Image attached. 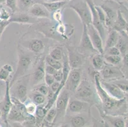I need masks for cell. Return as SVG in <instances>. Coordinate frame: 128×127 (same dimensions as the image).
<instances>
[{
    "mask_svg": "<svg viewBox=\"0 0 128 127\" xmlns=\"http://www.w3.org/2000/svg\"><path fill=\"white\" fill-rule=\"evenodd\" d=\"M70 1V0H52L50 1Z\"/></svg>",
    "mask_w": 128,
    "mask_h": 127,
    "instance_id": "53",
    "label": "cell"
},
{
    "mask_svg": "<svg viewBox=\"0 0 128 127\" xmlns=\"http://www.w3.org/2000/svg\"><path fill=\"white\" fill-rule=\"evenodd\" d=\"M93 79L96 93L101 104V106L96 107L100 115L104 114L114 116L125 115L128 111L125 98L118 100L108 95L101 85V76L99 72L96 71L94 73Z\"/></svg>",
    "mask_w": 128,
    "mask_h": 127,
    "instance_id": "1",
    "label": "cell"
},
{
    "mask_svg": "<svg viewBox=\"0 0 128 127\" xmlns=\"http://www.w3.org/2000/svg\"><path fill=\"white\" fill-rule=\"evenodd\" d=\"M127 24H128V22L123 16L122 13L120 10H117V17L116 21L114 22L112 27L110 29H113L119 32H123V31H126Z\"/></svg>",
    "mask_w": 128,
    "mask_h": 127,
    "instance_id": "24",
    "label": "cell"
},
{
    "mask_svg": "<svg viewBox=\"0 0 128 127\" xmlns=\"http://www.w3.org/2000/svg\"><path fill=\"white\" fill-rule=\"evenodd\" d=\"M64 54V52L63 51V48L61 46H56L51 50L48 55L51 57L56 60L62 61Z\"/></svg>",
    "mask_w": 128,
    "mask_h": 127,
    "instance_id": "31",
    "label": "cell"
},
{
    "mask_svg": "<svg viewBox=\"0 0 128 127\" xmlns=\"http://www.w3.org/2000/svg\"><path fill=\"white\" fill-rule=\"evenodd\" d=\"M38 18L32 17L29 13L20 12L12 14L8 22L10 23H17L18 24H26V25H34L36 23Z\"/></svg>",
    "mask_w": 128,
    "mask_h": 127,
    "instance_id": "16",
    "label": "cell"
},
{
    "mask_svg": "<svg viewBox=\"0 0 128 127\" xmlns=\"http://www.w3.org/2000/svg\"><path fill=\"white\" fill-rule=\"evenodd\" d=\"M88 34L89 36L94 48L100 54L104 53V43L101 35L92 24L86 25Z\"/></svg>",
    "mask_w": 128,
    "mask_h": 127,
    "instance_id": "14",
    "label": "cell"
},
{
    "mask_svg": "<svg viewBox=\"0 0 128 127\" xmlns=\"http://www.w3.org/2000/svg\"><path fill=\"white\" fill-rule=\"evenodd\" d=\"M85 1L87 2V3L89 5V8L90 10V12H91L92 25L96 28V29L98 31V32L102 36L103 43H104V41H105L107 34H108L106 33V27L100 21L98 17V14L97 11H96V4H94L93 0H85Z\"/></svg>",
    "mask_w": 128,
    "mask_h": 127,
    "instance_id": "8",
    "label": "cell"
},
{
    "mask_svg": "<svg viewBox=\"0 0 128 127\" xmlns=\"http://www.w3.org/2000/svg\"><path fill=\"white\" fill-rule=\"evenodd\" d=\"M30 76L28 74L16 80L10 86L11 96L15 97L21 102H24L28 99V88L30 85Z\"/></svg>",
    "mask_w": 128,
    "mask_h": 127,
    "instance_id": "4",
    "label": "cell"
},
{
    "mask_svg": "<svg viewBox=\"0 0 128 127\" xmlns=\"http://www.w3.org/2000/svg\"><path fill=\"white\" fill-rule=\"evenodd\" d=\"M10 24V22L8 21H1L0 20V40L2 38V34L5 31L8 25Z\"/></svg>",
    "mask_w": 128,
    "mask_h": 127,
    "instance_id": "47",
    "label": "cell"
},
{
    "mask_svg": "<svg viewBox=\"0 0 128 127\" xmlns=\"http://www.w3.org/2000/svg\"><path fill=\"white\" fill-rule=\"evenodd\" d=\"M126 78H127V80H128V71H127V76H126Z\"/></svg>",
    "mask_w": 128,
    "mask_h": 127,
    "instance_id": "56",
    "label": "cell"
},
{
    "mask_svg": "<svg viewBox=\"0 0 128 127\" xmlns=\"http://www.w3.org/2000/svg\"><path fill=\"white\" fill-rule=\"evenodd\" d=\"M108 33L107 34L106 38L104 43V51L106 49L117 45L120 37V32L113 29H108Z\"/></svg>",
    "mask_w": 128,
    "mask_h": 127,
    "instance_id": "23",
    "label": "cell"
},
{
    "mask_svg": "<svg viewBox=\"0 0 128 127\" xmlns=\"http://www.w3.org/2000/svg\"><path fill=\"white\" fill-rule=\"evenodd\" d=\"M45 58L40 59L38 65L34 69V72L30 76V85L35 87L44 80L45 75Z\"/></svg>",
    "mask_w": 128,
    "mask_h": 127,
    "instance_id": "15",
    "label": "cell"
},
{
    "mask_svg": "<svg viewBox=\"0 0 128 127\" xmlns=\"http://www.w3.org/2000/svg\"><path fill=\"white\" fill-rule=\"evenodd\" d=\"M70 8L76 13L83 25L92 24V15L90 10L85 0H76L70 4Z\"/></svg>",
    "mask_w": 128,
    "mask_h": 127,
    "instance_id": "6",
    "label": "cell"
},
{
    "mask_svg": "<svg viewBox=\"0 0 128 127\" xmlns=\"http://www.w3.org/2000/svg\"><path fill=\"white\" fill-rule=\"evenodd\" d=\"M120 55L121 53L120 52L119 49L117 46H115L105 50L104 51L103 55Z\"/></svg>",
    "mask_w": 128,
    "mask_h": 127,
    "instance_id": "39",
    "label": "cell"
},
{
    "mask_svg": "<svg viewBox=\"0 0 128 127\" xmlns=\"http://www.w3.org/2000/svg\"><path fill=\"white\" fill-rule=\"evenodd\" d=\"M6 0H0V5L3 4H5Z\"/></svg>",
    "mask_w": 128,
    "mask_h": 127,
    "instance_id": "54",
    "label": "cell"
},
{
    "mask_svg": "<svg viewBox=\"0 0 128 127\" xmlns=\"http://www.w3.org/2000/svg\"><path fill=\"white\" fill-rule=\"evenodd\" d=\"M96 11H97L98 12V17H99V18H100V21H101V22H102L105 25L106 15L104 10H103V8L101 7V6L96 5Z\"/></svg>",
    "mask_w": 128,
    "mask_h": 127,
    "instance_id": "43",
    "label": "cell"
},
{
    "mask_svg": "<svg viewBox=\"0 0 128 127\" xmlns=\"http://www.w3.org/2000/svg\"><path fill=\"white\" fill-rule=\"evenodd\" d=\"M28 50L39 57L45 51V44L44 41L39 38H34L28 41Z\"/></svg>",
    "mask_w": 128,
    "mask_h": 127,
    "instance_id": "20",
    "label": "cell"
},
{
    "mask_svg": "<svg viewBox=\"0 0 128 127\" xmlns=\"http://www.w3.org/2000/svg\"><path fill=\"white\" fill-rule=\"evenodd\" d=\"M102 119L104 122L106 127H125V120L121 116H114L102 114Z\"/></svg>",
    "mask_w": 128,
    "mask_h": 127,
    "instance_id": "19",
    "label": "cell"
},
{
    "mask_svg": "<svg viewBox=\"0 0 128 127\" xmlns=\"http://www.w3.org/2000/svg\"><path fill=\"white\" fill-rule=\"evenodd\" d=\"M114 1H116L117 2V3H120L121 2V1H122V0H114Z\"/></svg>",
    "mask_w": 128,
    "mask_h": 127,
    "instance_id": "55",
    "label": "cell"
},
{
    "mask_svg": "<svg viewBox=\"0 0 128 127\" xmlns=\"http://www.w3.org/2000/svg\"><path fill=\"white\" fill-rule=\"evenodd\" d=\"M30 115H26L20 111L13 105L7 116L8 122L12 123H20L22 124L26 120Z\"/></svg>",
    "mask_w": 128,
    "mask_h": 127,
    "instance_id": "21",
    "label": "cell"
},
{
    "mask_svg": "<svg viewBox=\"0 0 128 127\" xmlns=\"http://www.w3.org/2000/svg\"><path fill=\"white\" fill-rule=\"evenodd\" d=\"M82 115V114L73 115L70 117V123L71 127H84L87 125L89 120L86 119V118Z\"/></svg>",
    "mask_w": 128,
    "mask_h": 127,
    "instance_id": "25",
    "label": "cell"
},
{
    "mask_svg": "<svg viewBox=\"0 0 128 127\" xmlns=\"http://www.w3.org/2000/svg\"><path fill=\"white\" fill-rule=\"evenodd\" d=\"M45 60L46 64L52 66V67H53L54 68H55L57 70L60 69L62 67V62L53 59L52 57H51L49 55L45 57Z\"/></svg>",
    "mask_w": 128,
    "mask_h": 127,
    "instance_id": "33",
    "label": "cell"
},
{
    "mask_svg": "<svg viewBox=\"0 0 128 127\" xmlns=\"http://www.w3.org/2000/svg\"><path fill=\"white\" fill-rule=\"evenodd\" d=\"M74 97L88 102L91 106H101L94 84L93 85L90 81L86 79L82 80L77 89L74 92Z\"/></svg>",
    "mask_w": 128,
    "mask_h": 127,
    "instance_id": "3",
    "label": "cell"
},
{
    "mask_svg": "<svg viewBox=\"0 0 128 127\" xmlns=\"http://www.w3.org/2000/svg\"><path fill=\"white\" fill-rule=\"evenodd\" d=\"M24 103L25 104L26 111L27 113L30 115H34L38 106L30 99V101H28V99H27Z\"/></svg>",
    "mask_w": 128,
    "mask_h": 127,
    "instance_id": "34",
    "label": "cell"
},
{
    "mask_svg": "<svg viewBox=\"0 0 128 127\" xmlns=\"http://www.w3.org/2000/svg\"><path fill=\"white\" fill-rule=\"evenodd\" d=\"M29 13L38 19L50 18V12L42 3H34L29 9Z\"/></svg>",
    "mask_w": 128,
    "mask_h": 127,
    "instance_id": "18",
    "label": "cell"
},
{
    "mask_svg": "<svg viewBox=\"0 0 128 127\" xmlns=\"http://www.w3.org/2000/svg\"><path fill=\"white\" fill-rule=\"evenodd\" d=\"M99 73L102 79L105 81H116L122 80L125 78L124 73L119 67L106 62L103 68Z\"/></svg>",
    "mask_w": 128,
    "mask_h": 127,
    "instance_id": "7",
    "label": "cell"
},
{
    "mask_svg": "<svg viewBox=\"0 0 128 127\" xmlns=\"http://www.w3.org/2000/svg\"><path fill=\"white\" fill-rule=\"evenodd\" d=\"M116 84L124 93L128 94V84L124 83H117Z\"/></svg>",
    "mask_w": 128,
    "mask_h": 127,
    "instance_id": "50",
    "label": "cell"
},
{
    "mask_svg": "<svg viewBox=\"0 0 128 127\" xmlns=\"http://www.w3.org/2000/svg\"><path fill=\"white\" fill-rule=\"evenodd\" d=\"M44 81H45V83L46 85L50 87L56 80L54 79V77L53 76V75L45 73V77H44Z\"/></svg>",
    "mask_w": 128,
    "mask_h": 127,
    "instance_id": "45",
    "label": "cell"
},
{
    "mask_svg": "<svg viewBox=\"0 0 128 127\" xmlns=\"http://www.w3.org/2000/svg\"><path fill=\"white\" fill-rule=\"evenodd\" d=\"M12 14L4 8H0V20L8 21L10 18Z\"/></svg>",
    "mask_w": 128,
    "mask_h": 127,
    "instance_id": "40",
    "label": "cell"
},
{
    "mask_svg": "<svg viewBox=\"0 0 128 127\" xmlns=\"http://www.w3.org/2000/svg\"><path fill=\"white\" fill-rule=\"evenodd\" d=\"M33 89L46 96V95L48 94V91H49V87L46 85V84H39L38 85L34 87Z\"/></svg>",
    "mask_w": 128,
    "mask_h": 127,
    "instance_id": "36",
    "label": "cell"
},
{
    "mask_svg": "<svg viewBox=\"0 0 128 127\" xmlns=\"http://www.w3.org/2000/svg\"><path fill=\"white\" fill-rule=\"evenodd\" d=\"M17 4H20V6L23 9H30L31 6L34 4L33 0H17Z\"/></svg>",
    "mask_w": 128,
    "mask_h": 127,
    "instance_id": "41",
    "label": "cell"
},
{
    "mask_svg": "<svg viewBox=\"0 0 128 127\" xmlns=\"http://www.w3.org/2000/svg\"><path fill=\"white\" fill-rule=\"evenodd\" d=\"M123 62V66L124 67L128 69V53L123 55V58L122 59Z\"/></svg>",
    "mask_w": 128,
    "mask_h": 127,
    "instance_id": "51",
    "label": "cell"
},
{
    "mask_svg": "<svg viewBox=\"0 0 128 127\" xmlns=\"http://www.w3.org/2000/svg\"><path fill=\"white\" fill-rule=\"evenodd\" d=\"M71 97V92L63 88L60 91L58 95L55 103V107L56 109V116L53 125L60 123L64 120L65 116H66L67 109Z\"/></svg>",
    "mask_w": 128,
    "mask_h": 127,
    "instance_id": "5",
    "label": "cell"
},
{
    "mask_svg": "<svg viewBox=\"0 0 128 127\" xmlns=\"http://www.w3.org/2000/svg\"><path fill=\"white\" fill-rule=\"evenodd\" d=\"M78 50L86 56L87 55V54L94 55L99 53L93 46L91 40L87 32L86 25H83V31H82V34L78 48Z\"/></svg>",
    "mask_w": 128,
    "mask_h": 127,
    "instance_id": "12",
    "label": "cell"
},
{
    "mask_svg": "<svg viewBox=\"0 0 128 127\" xmlns=\"http://www.w3.org/2000/svg\"><path fill=\"white\" fill-rule=\"evenodd\" d=\"M125 120V125L126 127H128V116L126 118V120Z\"/></svg>",
    "mask_w": 128,
    "mask_h": 127,
    "instance_id": "52",
    "label": "cell"
},
{
    "mask_svg": "<svg viewBox=\"0 0 128 127\" xmlns=\"http://www.w3.org/2000/svg\"><path fill=\"white\" fill-rule=\"evenodd\" d=\"M104 61L107 64L114 65V66H117L119 64L122 62V57L120 55H104Z\"/></svg>",
    "mask_w": 128,
    "mask_h": 127,
    "instance_id": "32",
    "label": "cell"
},
{
    "mask_svg": "<svg viewBox=\"0 0 128 127\" xmlns=\"http://www.w3.org/2000/svg\"><path fill=\"white\" fill-rule=\"evenodd\" d=\"M52 17L56 22H62V12L61 9L56 10L52 12Z\"/></svg>",
    "mask_w": 128,
    "mask_h": 127,
    "instance_id": "42",
    "label": "cell"
},
{
    "mask_svg": "<svg viewBox=\"0 0 128 127\" xmlns=\"http://www.w3.org/2000/svg\"><path fill=\"white\" fill-rule=\"evenodd\" d=\"M101 85L108 95L116 99L120 100L125 98V93L116 83L104 81L101 78Z\"/></svg>",
    "mask_w": 128,
    "mask_h": 127,
    "instance_id": "17",
    "label": "cell"
},
{
    "mask_svg": "<svg viewBox=\"0 0 128 127\" xmlns=\"http://www.w3.org/2000/svg\"><path fill=\"white\" fill-rule=\"evenodd\" d=\"M18 61H17L16 71L10 81V86L16 80L28 74V72L32 68L33 65L36 62L38 56L26 49L21 45H17V48Z\"/></svg>",
    "mask_w": 128,
    "mask_h": 127,
    "instance_id": "2",
    "label": "cell"
},
{
    "mask_svg": "<svg viewBox=\"0 0 128 127\" xmlns=\"http://www.w3.org/2000/svg\"><path fill=\"white\" fill-rule=\"evenodd\" d=\"M66 3L67 1H46L42 4L50 13L59 9H62V8L66 5Z\"/></svg>",
    "mask_w": 128,
    "mask_h": 127,
    "instance_id": "30",
    "label": "cell"
},
{
    "mask_svg": "<svg viewBox=\"0 0 128 127\" xmlns=\"http://www.w3.org/2000/svg\"><path fill=\"white\" fill-rule=\"evenodd\" d=\"M122 35H121L120 33V37L117 42L116 46L119 49L121 55H124L125 54L128 53V35L127 33L126 34L124 31H123Z\"/></svg>",
    "mask_w": 128,
    "mask_h": 127,
    "instance_id": "27",
    "label": "cell"
},
{
    "mask_svg": "<svg viewBox=\"0 0 128 127\" xmlns=\"http://www.w3.org/2000/svg\"><path fill=\"white\" fill-rule=\"evenodd\" d=\"M103 10H104L106 15V22L105 25L106 28L108 29L112 27L114 22L116 21V18L117 17V11L114 10V8L108 6L103 4L101 5Z\"/></svg>",
    "mask_w": 128,
    "mask_h": 127,
    "instance_id": "22",
    "label": "cell"
},
{
    "mask_svg": "<svg viewBox=\"0 0 128 127\" xmlns=\"http://www.w3.org/2000/svg\"><path fill=\"white\" fill-rule=\"evenodd\" d=\"M127 1H128V0H127Z\"/></svg>",
    "mask_w": 128,
    "mask_h": 127,
    "instance_id": "59",
    "label": "cell"
},
{
    "mask_svg": "<svg viewBox=\"0 0 128 127\" xmlns=\"http://www.w3.org/2000/svg\"><path fill=\"white\" fill-rule=\"evenodd\" d=\"M53 76L54 77L56 81L60 82L62 81V78H63V73H62V69H58L56 71L54 74H53Z\"/></svg>",
    "mask_w": 128,
    "mask_h": 127,
    "instance_id": "46",
    "label": "cell"
},
{
    "mask_svg": "<svg viewBox=\"0 0 128 127\" xmlns=\"http://www.w3.org/2000/svg\"><path fill=\"white\" fill-rule=\"evenodd\" d=\"M46 1H52V0H46Z\"/></svg>",
    "mask_w": 128,
    "mask_h": 127,
    "instance_id": "57",
    "label": "cell"
},
{
    "mask_svg": "<svg viewBox=\"0 0 128 127\" xmlns=\"http://www.w3.org/2000/svg\"><path fill=\"white\" fill-rule=\"evenodd\" d=\"M59 87H60V82L55 81L49 87L51 89V90H52L54 93H56L58 91Z\"/></svg>",
    "mask_w": 128,
    "mask_h": 127,
    "instance_id": "48",
    "label": "cell"
},
{
    "mask_svg": "<svg viewBox=\"0 0 128 127\" xmlns=\"http://www.w3.org/2000/svg\"><path fill=\"white\" fill-rule=\"evenodd\" d=\"M126 97H127V98H128V94H127V95H126Z\"/></svg>",
    "mask_w": 128,
    "mask_h": 127,
    "instance_id": "58",
    "label": "cell"
},
{
    "mask_svg": "<svg viewBox=\"0 0 128 127\" xmlns=\"http://www.w3.org/2000/svg\"><path fill=\"white\" fill-rule=\"evenodd\" d=\"M92 106L89 103L82 100L73 99L70 100L67 109V113H72L73 115L76 114H91L90 108Z\"/></svg>",
    "mask_w": 128,
    "mask_h": 127,
    "instance_id": "9",
    "label": "cell"
},
{
    "mask_svg": "<svg viewBox=\"0 0 128 127\" xmlns=\"http://www.w3.org/2000/svg\"><path fill=\"white\" fill-rule=\"evenodd\" d=\"M5 4L10 9L12 13H16L17 11L18 8L17 0H6Z\"/></svg>",
    "mask_w": 128,
    "mask_h": 127,
    "instance_id": "35",
    "label": "cell"
},
{
    "mask_svg": "<svg viewBox=\"0 0 128 127\" xmlns=\"http://www.w3.org/2000/svg\"><path fill=\"white\" fill-rule=\"evenodd\" d=\"M11 74V73L6 69H4L3 66L0 68V80H3L4 81L11 80V79H10Z\"/></svg>",
    "mask_w": 128,
    "mask_h": 127,
    "instance_id": "38",
    "label": "cell"
},
{
    "mask_svg": "<svg viewBox=\"0 0 128 127\" xmlns=\"http://www.w3.org/2000/svg\"><path fill=\"white\" fill-rule=\"evenodd\" d=\"M6 90V81L0 80V101L4 97Z\"/></svg>",
    "mask_w": 128,
    "mask_h": 127,
    "instance_id": "44",
    "label": "cell"
},
{
    "mask_svg": "<svg viewBox=\"0 0 128 127\" xmlns=\"http://www.w3.org/2000/svg\"><path fill=\"white\" fill-rule=\"evenodd\" d=\"M21 125L22 127H36V119L34 115H29Z\"/></svg>",
    "mask_w": 128,
    "mask_h": 127,
    "instance_id": "37",
    "label": "cell"
},
{
    "mask_svg": "<svg viewBox=\"0 0 128 127\" xmlns=\"http://www.w3.org/2000/svg\"><path fill=\"white\" fill-rule=\"evenodd\" d=\"M91 62L93 68L96 71H101L105 64L103 55L100 53L93 55L91 59Z\"/></svg>",
    "mask_w": 128,
    "mask_h": 127,
    "instance_id": "26",
    "label": "cell"
},
{
    "mask_svg": "<svg viewBox=\"0 0 128 127\" xmlns=\"http://www.w3.org/2000/svg\"><path fill=\"white\" fill-rule=\"evenodd\" d=\"M45 73L46 74H49L53 75L54 74V73L56 72L57 69H56L55 68H54L52 66H49V65L46 64L45 63Z\"/></svg>",
    "mask_w": 128,
    "mask_h": 127,
    "instance_id": "49",
    "label": "cell"
},
{
    "mask_svg": "<svg viewBox=\"0 0 128 127\" xmlns=\"http://www.w3.org/2000/svg\"><path fill=\"white\" fill-rule=\"evenodd\" d=\"M28 99L35 103L37 106L44 105L46 100L45 95H43L42 94L38 92V91L34 89L31 91L30 94H28Z\"/></svg>",
    "mask_w": 128,
    "mask_h": 127,
    "instance_id": "28",
    "label": "cell"
},
{
    "mask_svg": "<svg viewBox=\"0 0 128 127\" xmlns=\"http://www.w3.org/2000/svg\"><path fill=\"white\" fill-rule=\"evenodd\" d=\"M10 80H8L6 81V90L5 95L3 99L0 101V111L2 114V119L6 126H8V125L9 124L7 120V116L13 106V103L11 99V95L10 93Z\"/></svg>",
    "mask_w": 128,
    "mask_h": 127,
    "instance_id": "13",
    "label": "cell"
},
{
    "mask_svg": "<svg viewBox=\"0 0 128 127\" xmlns=\"http://www.w3.org/2000/svg\"><path fill=\"white\" fill-rule=\"evenodd\" d=\"M82 81V71L80 68L71 69L64 88L70 92H75Z\"/></svg>",
    "mask_w": 128,
    "mask_h": 127,
    "instance_id": "10",
    "label": "cell"
},
{
    "mask_svg": "<svg viewBox=\"0 0 128 127\" xmlns=\"http://www.w3.org/2000/svg\"><path fill=\"white\" fill-rule=\"evenodd\" d=\"M47 109L43 105L38 106L34 116L36 119V127H41L42 123L45 118Z\"/></svg>",
    "mask_w": 128,
    "mask_h": 127,
    "instance_id": "29",
    "label": "cell"
},
{
    "mask_svg": "<svg viewBox=\"0 0 128 127\" xmlns=\"http://www.w3.org/2000/svg\"><path fill=\"white\" fill-rule=\"evenodd\" d=\"M66 48L68 52V62L71 69L80 68L84 64L86 56L73 46H67Z\"/></svg>",
    "mask_w": 128,
    "mask_h": 127,
    "instance_id": "11",
    "label": "cell"
}]
</instances>
